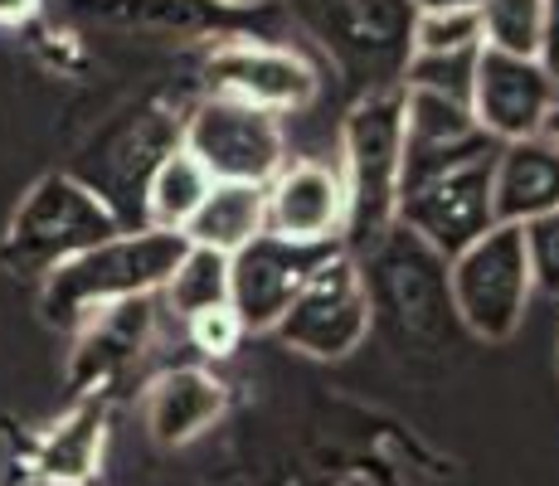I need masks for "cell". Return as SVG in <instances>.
<instances>
[{
    "mask_svg": "<svg viewBox=\"0 0 559 486\" xmlns=\"http://www.w3.org/2000/svg\"><path fill=\"white\" fill-rule=\"evenodd\" d=\"M497 142L487 132L448 146H408L400 161V204L394 224L408 229L418 244H428L438 258H457L467 244L497 224L491 214V166Z\"/></svg>",
    "mask_w": 559,
    "mask_h": 486,
    "instance_id": "obj_1",
    "label": "cell"
},
{
    "mask_svg": "<svg viewBox=\"0 0 559 486\" xmlns=\"http://www.w3.org/2000/svg\"><path fill=\"white\" fill-rule=\"evenodd\" d=\"M283 15L326 54L356 103L404 88L414 59V0H283Z\"/></svg>",
    "mask_w": 559,
    "mask_h": 486,
    "instance_id": "obj_2",
    "label": "cell"
},
{
    "mask_svg": "<svg viewBox=\"0 0 559 486\" xmlns=\"http://www.w3.org/2000/svg\"><path fill=\"white\" fill-rule=\"evenodd\" d=\"M180 253H186V234L122 229L107 244L83 248L79 258L53 268L39 287V311H45L49 327L79 331L93 311L160 292L166 277L176 273Z\"/></svg>",
    "mask_w": 559,
    "mask_h": 486,
    "instance_id": "obj_3",
    "label": "cell"
},
{
    "mask_svg": "<svg viewBox=\"0 0 559 486\" xmlns=\"http://www.w3.org/2000/svg\"><path fill=\"white\" fill-rule=\"evenodd\" d=\"M346 244L350 258L370 253L394 229V204H400V161H404V88L374 93L350 103L346 132Z\"/></svg>",
    "mask_w": 559,
    "mask_h": 486,
    "instance_id": "obj_4",
    "label": "cell"
},
{
    "mask_svg": "<svg viewBox=\"0 0 559 486\" xmlns=\"http://www.w3.org/2000/svg\"><path fill=\"white\" fill-rule=\"evenodd\" d=\"M112 234H122L117 214L69 170H53V176L35 180L20 210L10 214L0 263L15 277H49L59 263L79 258L93 244H107Z\"/></svg>",
    "mask_w": 559,
    "mask_h": 486,
    "instance_id": "obj_5",
    "label": "cell"
},
{
    "mask_svg": "<svg viewBox=\"0 0 559 486\" xmlns=\"http://www.w3.org/2000/svg\"><path fill=\"white\" fill-rule=\"evenodd\" d=\"M365 292H370V317H380L408 345H438L453 336V297H448V263L428 244H418L408 229L394 224L370 253L356 258Z\"/></svg>",
    "mask_w": 559,
    "mask_h": 486,
    "instance_id": "obj_6",
    "label": "cell"
},
{
    "mask_svg": "<svg viewBox=\"0 0 559 486\" xmlns=\"http://www.w3.org/2000/svg\"><path fill=\"white\" fill-rule=\"evenodd\" d=\"M448 297H453L457 327H467L477 341H511L535 297L521 229L491 224L477 244L448 258Z\"/></svg>",
    "mask_w": 559,
    "mask_h": 486,
    "instance_id": "obj_7",
    "label": "cell"
},
{
    "mask_svg": "<svg viewBox=\"0 0 559 486\" xmlns=\"http://www.w3.org/2000/svg\"><path fill=\"white\" fill-rule=\"evenodd\" d=\"M180 151L204 166L214 186H273V176L287 166L283 117L258 112L234 97L204 93L190 117L180 122Z\"/></svg>",
    "mask_w": 559,
    "mask_h": 486,
    "instance_id": "obj_8",
    "label": "cell"
},
{
    "mask_svg": "<svg viewBox=\"0 0 559 486\" xmlns=\"http://www.w3.org/2000/svg\"><path fill=\"white\" fill-rule=\"evenodd\" d=\"M370 292H365L360 263L341 248L336 258L317 268L307 277V287L297 292V301L277 321V341L293 351L311 355V360H346L350 351H360L370 336Z\"/></svg>",
    "mask_w": 559,
    "mask_h": 486,
    "instance_id": "obj_9",
    "label": "cell"
},
{
    "mask_svg": "<svg viewBox=\"0 0 559 486\" xmlns=\"http://www.w3.org/2000/svg\"><path fill=\"white\" fill-rule=\"evenodd\" d=\"M180 146V122L156 107L122 117L117 127L93 142V151L79 161V170H69L73 180H83L107 210L117 214L122 229H142V200H146V180L170 151Z\"/></svg>",
    "mask_w": 559,
    "mask_h": 486,
    "instance_id": "obj_10",
    "label": "cell"
},
{
    "mask_svg": "<svg viewBox=\"0 0 559 486\" xmlns=\"http://www.w3.org/2000/svg\"><path fill=\"white\" fill-rule=\"evenodd\" d=\"M73 15L93 25H122L142 35H176V39H258L273 45L283 5H239V0H69Z\"/></svg>",
    "mask_w": 559,
    "mask_h": 486,
    "instance_id": "obj_11",
    "label": "cell"
},
{
    "mask_svg": "<svg viewBox=\"0 0 559 486\" xmlns=\"http://www.w3.org/2000/svg\"><path fill=\"white\" fill-rule=\"evenodd\" d=\"M346 244H287L277 234H258L229 258V307L243 331H273L283 311L297 301L307 277Z\"/></svg>",
    "mask_w": 559,
    "mask_h": 486,
    "instance_id": "obj_12",
    "label": "cell"
},
{
    "mask_svg": "<svg viewBox=\"0 0 559 486\" xmlns=\"http://www.w3.org/2000/svg\"><path fill=\"white\" fill-rule=\"evenodd\" d=\"M317 69L287 45H258V39H229L214 45V54L204 59V88L210 97H234L249 103L258 112H302L317 97Z\"/></svg>",
    "mask_w": 559,
    "mask_h": 486,
    "instance_id": "obj_13",
    "label": "cell"
},
{
    "mask_svg": "<svg viewBox=\"0 0 559 486\" xmlns=\"http://www.w3.org/2000/svg\"><path fill=\"white\" fill-rule=\"evenodd\" d=\"M555 97H559V79L540 59H511V54H497V49L477 54L467 112L497 146L540 137Z\"/></svg>",
    "mask_w": 559,
    "mask_h": 486,
    "instance_id": "obj_14",
    "label": "cell"
},
{
    "mask_svg": "<svg viewBox=\"0 0 559 486\" xmlns=\"http://www.w3.org/2000/svg\"><path fill=\"white\" fill-rule=\"evenodd\" d=\"M267 234L287 244H341L346 186L326 161H293L267 186Z\"/></svg>",
    "mask_w": 559,
    "mask_h": 486,
    "instance_id": "obj_15",
    "label": "cell"
},
{
    "mask_svg": "<svg viewBox=\"0 0 559 486\" xmlns=\"http://www.w3.org/2000/svg\"><path fill=\"white\" fill-rule=\"evenodd\" d=\"M559 210V146L545 137L507 142L491 166V214L497 224H531Z\"/></svg>",
    "mask_w": 559,
    "mask_h": 486,
    "instance_id": "obj_16",
    "label": "cell"
},
{
    "mask_svg": "<svg viewBox=\"0 0 559 486\" xmlns=\"http://www.w3.org/2000/svg\"><path fill=\"white\" fill-rule=\"evenodd\" d=\"M224 404H229L224 380H214L200 365H176L146 389V428L160 448H186L219 424Z\"/></svg>",
    "mask_w": 559,
    "mask_h": 486,
    "instance_id": "obj_17",
    "label": "cell"
},
{
    "mask_svg": "<svg viewBox=\"0 0 559 486\" xmlns=\"http://www.w3.org/2000/svg\"><path fill=\"white\" fill-rule=\"evenodd\" d=\"M152 321H156V292L152 297H132V301H117V307L93 311V317L79 327L73 384L88 389V384L112 380L127 360H136V351H146Z\"/></svg>",
    "mask_w": 559,
    "mask_h": 486,
    "instance_id": "obj_18",
    "label": "cell"
},
{
    "mask_svg": "<svg viewBox=\"0 0 559 486\" xmlns=\"http://www.w3.org/2000/svg\"><path fill=\"white\" fill-rule=\"evenodd\" d=\"M267 229V190L263 186H214L186 224V244L214 248V253L234 258L243 244H253Z\"/></svg>",
    "mask_w": 559,
    "mask_h": 486,
    "instance_id": "obj_19",
    "label": "cell"
},
{
    "mask_svg": "<svg viewBox=\"0 0 559 486\" xmlns=\"http://www.w3.org/2000/svg\"><path fill=\"white\" fill-rule=\"evenodd\" d=\"M214 190V180L204 176V166L190 151H170L166 161L152 170L146 180V200H142V229H166V234H180L195 210L204 204V194Z\"/></svg>",
    "mask_w": 559,
    "mask_h": 486,
    "instance_id": "obj_20",
    "label": "cell"
},
{
    "mask_svg": "<svg viewBox=\"0 0 559 486\" xmlns=\"http://www.w3.org/2000/svg\"><path fill=\"white\" fill-rule=\"evenodd\" d=\"M103 424H107V408L103 399H88L79 404L69 418H63L53 434H45V442L35 448V472L45 482H83L93 467H98V452H103Z\"/></svg>",
    "mask_w": 559,
    "mask_h": 486,
    "instance_id": "obj_21",
    "label": "cell"
},
{
    "mask_svg": "<svg viewBox=\"0 0 559 486\" xmlns=\"http://www.w3.org/2000/svg\"><path fill=\"white\" fill-rule=\"evenodd\" d=\"M156 301L166 311H176L180 321L200 317L210 307H229V258L214 253V248L186 244L176 273L166 277V287L156 292Z\"/></svg>",
    "mask_w": 559,
    "mask_h": 486,
    "instance_id": "obj_22",
    "label": "cell"
},
{
    "mask_svg": "<svg viewBox=\"0 0 559 486\" xmlns=\"http://www.w3.org/2000/svg\"><path fill=\"white\" fill-rule=\"evenodd\" d=\"M481 10V49L511 59H540L545 39V0H477Z\"/></svg>",
    "mask_w": 559,
    "mask_h": 486,
    "instance_id": "obj_23",
    "label": "cell"
},
{
    "mask_svg": "<svg viewBox=\"0 0 559 486\" xmlns=\"http://www.w3.org/2000/svg\"><path fill=\"white\" fill-rule=\"evenodd\" d=\"M462 49H481V10H477V0L418 5V15H414V54H462Z\"/></svg>",
    "mask_w": 559,
    "mask_h": 486,
    "instance_id": "obj_24",
    "label": "cell"
},
{
    "mask_svg": "<svg viewBox=\"0 0 559 486\" xmlns=\"http://www.w3.org/2000/svg\"><path fill=\"white\" fill-rule=\"evenodd\" d=\"M477 54L481 49H462V54H414L404 69V88L418 93H438L467 103L472 97V73H477Z\"/></svg>",
    "mask_w": 559,
    "mask_h": 486,
    "instance_id": "obj_25",
    "label": "cell"
},
{
    "mask_svg": "<svg viewBox=\"0 0 559 486\" xmlns=\"http://www.w3.org/2000/svg\"><path fill=\"white\" fill-rule=\"evenodd\" d=\"M521 239H525V263H531L535 292L559 297V210L521 224Z\"/></svg>",
    "mask_w": 559,
    "mask_h": 486,
    "instance_id": "obj_26",
    "label": "cell"
},
{
    "mask_svg": "<svg viewBox=\"0 0 559 486\" xmlns=\"http://www.w3.org/2000/svg\"><path fill=\"white\" fill-rule=\"evenodd\" d=\"M186 331H190V345H195L204 360H224V355H234V351H239V341L249 336V331H243V321L234 317V307L200 311V317L186 321Z\"/></svg>",
    "mask_w": 559,
    "mask_h": 486,
    "instance_id": "obj_27",
    "label": "cell"
},
{
    "mask_svg": "<svg viewBox=\"0 0 559 486\" xmlns=\"http://www.w3.org/2000/svg\"><path fill=\"white\" fill-rule=\"evenodd\" d=\"M540 63L559 79V0H545V39H540Z\"/></svg>",
    "mask_w": 559,
    "mask_h": 486,
    "instance_id": "obj_28",
    "label": "cell"
},
{
    "mask_svg": "<svg viewBox=\"0 0 559 486\" xmlns=\"http://www.w3.org/2000/svg\"><path fill=\"white\" fill-rule=\"evenodd\" d=\"M45 0H0V25H25V20L39 15Z\"/></svg>",
    "mask_w": 559,
    "mask_h": 486,
    "instance_id": "obj_29",
    "label": "cell"
},
{
    "mask_svg": "<svg viewBox=\"0 0 559 486\" xmlns=\"http://www.w3.org/2000/svg\"><path fill=\"white\" fill-rule=\"evenodd\" d=\"M540 137H545V142H555V146H559V97H555L550 117H545V132H540Z\"/></svg>",
    "mask_w": 559,
    "mask_h": 486,
    "instance_id": "obj_30",
    "label": "cell"
},
{
    "mask_svg": "<svg viewBox=\"0 0 559 486\" xmlns=\"http://www.w3.org/2000/svg\"><path fill=\"white\" fill-rule=\"evenodd\" d=\"M414 5H443V0H414Z\"/></svg>",
    "mask_w": 559,
    "mask_h": 486,
    "instance_id": "obj_31",
    "label": "cell"
},
{
    "mask_svg": "<svg viewBox=\"0 0 559 486\" xmlns=\"http://www.w3.org/2000/svg\"><path fill=\"white\" fill-rule=\"evenodd\" d=\"M239 5H263V0H239Z\"/></svg>",
    "mask_w": 559,
    "mask_h": 486,
    "instance_id": "obj_32",
    "label": "cell"
},
{
    "mask_svg": "<svg viewBox=\"0 0 559 486\" xmlns=\"http://www.w3.org/2000/svg\"><path fill=\"white\" fill-rule=\"evenodd\" d=\"M277 486H302V482H277Z\"/></svg>",
    "mask_w": 559,
    "mask_h": 486,
    "instance_id": "obj_33",
    "label": "cell"
}]
</instances>
